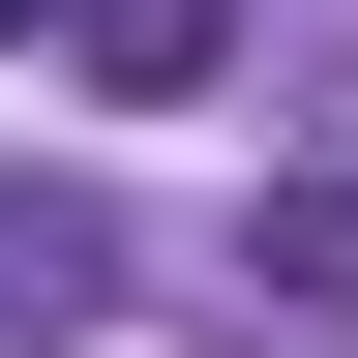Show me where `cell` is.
<instances>
[{
	"instance_id": "cell-1",
	"label": "cell",
	"mask_w": 358,
	"mask_h": 358,
	"mask_svg": "<svg viewBox=\"0 0 358 358\" xmlns=\"http://www.w3.org/2000/svg\"><path fill=\"white\" fill-rule=\"evenodd\" d=\"M60 60H90V90H120V120H179V90L239 60V0H60Z\"/></svg>"
},
{
	"instance_id": "cell-2",
	"label": "cell",
	"mask_w": 358,
	"mask_h": 358,
	"mask_svg": "<svg viewBox=\"0 0 358 358\" xmlns=\"http://www.w3.org/2000/svg\"><path fill=\"white\" fill-rule=\"evenodd\" d=\"M90 299H120V239H90L60 179H0V358H60V329H90Z\"/></svg>"
},
{
	"instance_id": "cell-3",
	"label": "cell",
	"mask_w": 358,
	"mask_h": 358,
	"mask_svg": "<svg viewBox=\"0 0 358 358\" xmlns=\"http://www.w3.org/2000/svg\"><path fill=\"white\" fill-rule=\"evenodd\" d=\"M239 299H268V329H358V150L268 179V268H239Z\"/></svg>"
},
{
	"instance_id": "cell-4",
	"label": "cell",
	"mask_w": 358,
	"mask_h": 358,
	"mask_svg": "<svg viewBox=\"0 0 358 358\" xmlns=\"http://www.w3.org/2000/svg\"><path fill=\"white\" fill-rule=\"evenodd\" d=\"M0 30H60V0H0Z\"/></svg>"
}]
</instances>
